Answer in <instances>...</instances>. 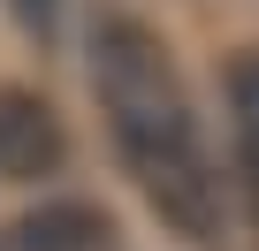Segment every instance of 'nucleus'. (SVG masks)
I'll return each mask as SVG.
<instances>
[{"mask_svg": "<svg viewBox=\"0 0 259 251\" xmlns=\"http://www.w3.org/2000/svg\"><path fill=\"white\" fill-rule=\"evenodd\" d=\"M69 168V130L31 84H0V183H46Z\"/></svg>", "mask_w": 259, "mask_h": 251, "instance_id": "2", "label": "nucleus"}, {"mask_svg": "<svg viewBox=\"0 0 259 251\" xmlns=\"http://www.w3.org/2000/svg\"><path fill=\"white\" fill-rule=\"evenodd\" d=\"M107 243H114V221L92 198H38L16 221V251H107Z\"/></svg>", "mask_w": 259, "mask_h": 251, "instance_id": "3", "label": "nucleus"}, {"mask_svg": "<svg viewBox=\"0 0 259 251\" xmlns=\"http://www.w3.org/2000/svg\"><path fill=\"white\" fill-rule=\"evenodd\" d=\"M92 99L107 114V137L130 168V183L145 190V206L191 236L213 243L221 236V175L213 153L198 137L191 91L176 76V54L153 23H138L130 8H99L92 16Z\"/></svg>", "mask_w": 259, "mask_h": 251, "instance_id": "1", "label": "nucleus"}, {"mask_svg": "<svg viewBox=\"0 0 259 251\" xmlns=\"http://www.w3.org/2000/svg\"><path fill=\"white\" fill-rule=\"evenodd\" d=\"M8 8H16V23H23L31 38H54V31H61V0H8Z\"/></svg>", "mask_w": 259, "mask_h": 251, "instance_id": "5", "label": "nucleus"}, {"mask_svg": "<svg viewBox=\"0 0 259 251\" xmlns=\"http://www.w3.org/2000/svg\"><path fill=\"white\" fill-rule=\"evenodd\" d=\"M229 137H236V183L259 221V46L229 61Z\"/></svg>", "mask_w": 259, "mask_h": 251, "instance_id": "4", "label": "nucleus"}]
</instances>
